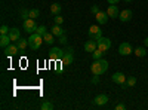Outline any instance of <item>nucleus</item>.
Wrapping results in <instances>:
<instances>
[{"label":"nucleus","mask_w":148,"mask_h":110,"mask_svg":"<svg viewBox=\"0 0 148 110\" xmlns=\"http://www.w3.org/2000/svg\"><path fill=\"white\" fill-rule=\"evenodd\" d=\"M53 40H55V36H53L52 33H46V34L43 36V42H45L46 45H52Z\"/></svg>","instance_id":"aec40b11"},{"label":"nucleus","mask_w":148,"mask_h":110,"mask_svg":"<svg viewBox=\"0 0 148 110\" xmlns=\"http://www.w3.org/2000/svg\"><path fill=\"white\" fill-rule=\"evenodd\" d=\"M95 49H98V43H96L95 40L90 39V40H88V42L84 43V51H86V52H90V54H92Z\"/></svg>","instance_id":"2eb2a0df"},{"label":"nucleus","mask_w":148,"mask_h":110,"mask_svg":"<svg viewBox=\"0 0 148 110\" xmlns=\"http://www.w3.org/2000/svg\"><path fill=\"white\" fill-rule=\"evenodd\" d=\"M119 54L123 55V57H127V55L133 54V48H132V45H130L129 42H123V43H120V46H119Z\"/></svg>","instance_id":"7ed1b4c3"},{"label":"nucleus","mask_w":148,"mask_h":110,"mask_svg":"<svg viewBox=\"0 0 148 110\" xmlns=\"http://www.w3.org/2000/svg\"><path fill=\"white\" fill-rule=\"evenodd\" d=\"M119 2H120V0H108V3H110V5H117Z\"/></svg>","instance_id":"c9c22d12"},{"label":"nucleus","mask_w":148,"mask_h":110,"mask_svg":"<svg viewBox=\"0 0 148 110\" xmlns=\"http://www.w3.org/2000/svg\"><path fill=\"white\" fill-rule=\"evenodd\" d=\"M73 61H74L73 54H71V52H65V55L62 57V63H64V66H70V64H73Z\"/></svg>","instance_id":"6ab92c4d"},{"label":"nucleus","mask_w":148,"mask_h":110,"mask_svg":"<svg viewBox=\"0 0 148 110\" xmlns=\"http://www.w3.org/2000/svg\"><path fill=\"white\" fill-rule=\"evenodd\" d=\"M9 27L8 26H2V27H0V33H2V34H9Z\"/></svg>","instance_id":"c756f323"},{"label":"nucleus","mask_w":148,"mask_h":110,"mask_svg":"<svg viewBox=\"0 0 148 110\" xmlns=\"http://www.w3.org/2000/svg\"><path fill=\"white\" fill-rule=\"evenodd\" d=\"M144 46H145V48H148V37H145V39H144Z\"/></svg>","instance_id":"e433bc0d"},{"label":"nucleus","mask_w":148,"mask_h":110,"mask_svg":"<svg viewBox=\"0 0 148 110\" xmlns=\"http://www.w3.org/2000/svg\"><path fill=\"white\" fill-rule=\"evenodd\" d=\"M125 2H132V0H125Z\"/></svg>","instance_id":"4c0bfd02"},{"label":"nucleus","mask_w":148,"mask_h":110,"mask_svg":"<svg viewBox=\"0 0 148 110\" xmlns=\"http://www.w3.org/2000/svg\"><path fill=\"white\" fill-rule=\"evenodd\" d=\"M51 12H52L53 15H59L61 5H59V3H52V5H51Z\"/></svg>","instance_id":"5701e85b"},{"label":"nucleus","mask_w":148,"mask_h":110,"mask_svg":"<svg viewBox=\"0 0 148 110\" xmlns=\"http://www.w3.org/2000/svg\"><path fill=\"white\" fill-rule=\"evenodd\" d=\"M125 109H126L125 104H117V106H116V110H125Z\"/></svg>","instance_id":"f704fd0d"},{"label":"nucleus","mask_w":148,"mask_h":110,"mask_svg":"<svg viewBox=\"0 0 148 110\" xmlns=\"http://www.w3.org/2000/svg\"><path fill=\"white\" fill-rule=\"evenodd\" d=\"M90 12H92V14H93V15H96V14H98V12H99V8H98V6L95 5V6H92V8H90Z\"/></svg>","instance_id":"473e14b6"},{"label":"nucleus","mask_w":148,"mask_h":110,"mask_svg":"<svg viewBox=\"0 0 148 110\" xmlns=\"http://www.w3.org/2000/svg\"><path fill=\"white\" fill-rule=\"evenodd\" d=\"M21 18L25 21V19H28L30 18V9H27V8H22L21 9Z\"/></svg>","instance_id":"b1692460"},{"label":"nucleus","mask_w":148,"mask_h":110,"mask_svg":"<svg viewBox=\"0 0 148 110\" xmlns=\"http://www.w3.org/2000/svg\"><path fill=\"white\" fill-rule=\"evenodd\" d=\"M89 37H90L92 40L98 42V40L102 37V30L98 27V26H92V27L89 28Z\"/></svg>","instance_id":"39448f33"},{"label":"nucleus","mask_w":148,"mask_h":110,"mask_svg":"<svg viewBox=\"0 0 148 110\" xmlns=\"http://www.w3.org/2000/svg\"><path fill=\"white\" fill-rule=\"evenodd\" d=\"M132 10L130 9H125V10H121L120 12V15H119V19L121 21V22H127V21H130L132 19Z\"/></svg>","instance_id":"9d476101"},{"label":"nucleus","mask_w":148,"mask_h":110,"mask_svg":"<svg viewBox=\"0 0 148 110\" xmlns=\"http://www.w3.org/2000/svg\"><path fill=\"white\" fill-rule=\"evenodd\" d=\"M92 83H93V85H98V83H99V76L95 75V76L92 77Z\"/></svg>","instance_id":"72a5a7b5"},{"label":"nucleus","mask_w":148,"mask_h":110,"mask_svg":"<svg viewBox=\"0 0 148 110\" xmlns=\"http://www.w3.org/2000/svg\"><path fill=\"white\" fill-rule=\"evenodd\" d=\"M37 24H36V21L33 19V18H28V19H25L24 21V30H25L28 34H31V33H36L37 31Z\"/></svg>","instance_id":"20e7f679"},{"label":"nucleus","mask_w":148,"mask_h":110,"mask_svg":"<svg viewBox=\"0 0 148 110\" xmlns=\"http://www.w3.org/2000/svg\"><path fill=\"white\" fill-rule=\"evenodd\" d=\"M42 110H53V104L52 103H49V101H45L42 106H40Z\"/></svg>","instance_id":"393cba45"},{"label":"nucleus","mask_w":148,"mask_h":110,"mask_svg":"<svg viewBox=\"0 0 148 110\" xmlns=\"http://www.w3.org/2000/svg\"><path fill=\"white\" fill-rule=\"evenodd\" d=\"M36 33H39L40 36H45L47 31H46V27H45V26H40V27H37V31H36Z\"/></svg>","instance_id":"c85d7f7f"},{"label":"nucleus","mask_w":148,"mask_h":110,"mask_svg":"<svg viewBox=\"0 0 148 110\" xmlns=\"http://www.w3.org/2000/svg\"><path fill=\"white\" fill-rule=\"evenodd\" d=\"M95 18H96V21H98V24H101V26H104V24H107V21H108V14L107 12H98V14L95 15Z\"/></svg>","instance_id":"f8f14e48"},{"label":"nucleus","mask_w":148,"mask_h":110,"mask_svg":"<svg viewBox=\"0 0 148 110\" xmlns=\"http://www.w3.org/2000/svg\"><path fill=\"white\" fill-rule=\"evenodd\" d=\"M39 15H40V10L39 9H30V18L36 19V18H39Z\"/></svg>","instance_id":"a878e982"},{"label":"nucleus","mask_w":148,"mask_h":110,"mask_svg":"<svg viewBox=\"0 0 148 110\" xmlns=\"http://www.w3.org/2000/svg\"><path fill=\"white\" fill-rule=\"evenodd\" d=\"M93 103L96 106H104V104L108 103V97L105 94H99V95H96L95 98H93Z\"/></svg>","instance_id":"ddd939ff"},{"label":"nucleus","mask_w":148,"mask_h":110,"mask_svg":"<svg viewBox=\"0 0 148 110\" xmlns=\"http://www.w3.org/2000/svg\"><path fill=\"white\" fill-rule=\"evenodd\" d=\"M68 42V39H67V36L65 34H62V36H61V37H59V43H62V45H65Z\"/></svg>","instance_id":"2f4dec72"},{"label":"nucleus","mask_w":148,"mask_h":110,"mask_svg":"<svg viewBox=\"0 0 148 110\" xmlns=\"http://www.w3.org/2000/svg\"><path fill=\"white\" fill-rule=\"evenodd\" d=\"M133 54L136 55L138 58H144L147 55V48L145 46H138L136 49H133Z\"/></svg>","instance_id":"f3484780"},{"label":"nucleus","mask_w":148,"mask_h":110,"mask_svg":"<svg viewBox=\"0 0 148 110\" xmlns=\"http://www.w3.org/2000/svg\"><path fill=\"white\" fill-rule=\"evenodd\" d=\"M16 45H18V48H19V51H24L25 48L28 46V39H19L18 42H16Z\"/></svg>","instance_id":"412c9836"},{"label":"nucleus","mask_w":148,"mask_h":110,"mask_svg":"<svg viewBox=\"0 0 148 110\" xmlns=\"http://www.w3.org/2000/svg\"><path fill=\"white\" fill-rule=\"evenodd\" d=\"M43 43V36H40L39 33H31L28 37V46L31 51H37Z\"/></svg>","instance_id":"f03ea898"},{"label":"nucleus","mask_w":148,"mask_h":110,"mask_svg":"<svg viewBox=\"0 0 148 110\" xmlns=\"http://www.w3.org/2000/svg\"><path fill=\"white\" fill-rule=\"evenodd\" d=\"M62 67H64L62 59H58V61H56V66H55V70H56V73H61V71H62Z\"/></svg>","instance_id":"bb28decb"},{"label":"nucleus","mask_w":148,"mask_h":110,"mask_svg":"<svg viewBox=\"0 0 148 110\" xmlns=\"http://www.w3.org/2000/svg\"><path fill=\"white\" fill-rule=\"evenodd\" d=\"M126 82H127V86H135V85H136V77H135V76H129Z\"/></svg>","instance_id":"cd10ccee"},{"label":"nucleus","mask_w":148,"mask_h":110,"mask_svg":"<svg viewBox=\"0 0 148 110\" xmlns=\"http://www.w3.org/2000/svg\"><path fill=\"white\" fill-rule=\"evenodd\" d=\"M108 70V61L101 58V59H93V63L90 66V71L93 73V75H98V76H101L104 75V73Z\"/></svg>","instance_id":"f257e3e1"},{"label":"nucleus","mask_w":148,"mask_h":110,"mask_svg":"<svg viewBox=\"0 0 148 110\" xmlns=\"http://www.w3.org/2000/svg\"><path fill=\"white\" fill-rule=\"evenodd\" d=\"M107 14H108V17L110 18H119V15H120V10H119V8H117V5H110L108 6V9H107Z\"/></svg>","instance_id":"1a4fd4ad"},{"label":"nucleus","mask_w":148,"mask_h":110,"mask_svg":"<svg viewBox=\"0 0 148 110\" xmlns=\"http://www.w3.org/2000/svg\"><path fill=\"white\" fill-rule=\"evenodd\" d=\"M111 80H113L114 83H120V85H123V83H126V76L123 75L121 71H117V73H114L113 76H111Z\"/></svg>","instance_id":"6e6552de"},{"label":"nucleus","mask_w":148,"mask_h":110,"mask_svg":"<svg viewBox=\"0 0 148 110\" xmlns=\"http://www.w3.org/2000/svg\"><path fill=\"white\" fill-rule=\"evenodd\" d=\"M104 51H101V49H95L93 52H92V58L93 59H101V58H104Z\"/></svg>","instance_id":"4be33fe9"},{"label":"nucleus","mask_w":148,"mask_h":110,"mask_svg":"<svg viewBox=\"0 0 148 110\" xmlns=\"http://www.w3.org/2000/svg\"><path fill=\"white\" fill-rule=\"evenodd\" d=\"M49 57H51L52 61H58V59H62V57L65 55V51H62L61 48H52L51 51H49Z\"/></svg>","instance_id":"423d86ee"},{"label":"nucleus","mask_w":148,"mask_h":110,"mask_svg":"<svg viewBox=\"0 0 148 110\" xmlns=\"http://www.w3.org/2000/svg\"><path fill=\"white\" fill-rule=\"evenodd\" d=\"M51 33L55 36V37H61L62 34H65L64 28H61V26H58V24H55V26L51 28Z\"/></svg>","instance_id":"dca6fc26"},{"label":"nucleus","mask_w":148,"mask_h":110,"mask_svg":"<svg viewBox=\"0 0 148 110\" xmlns=\"http://www.w3.org/2000/svg\"><path fill=\"white\" fill-rule=\"evenodd\" d=\"M96 43H98V49H101V51H104V52H107L110 48H111V40H110L108 37H101Z\"/></svg>","instance_id":"0eeeda50"},{"label":"nucleus","mask_w":148,"mask_h":110,"mask_svg":"<svg viewBox=\"0 0 148 110\" xmlns=\"http://www.w3.org/2000/svg\"><path fill=\"white\" fill-rule=\"evenodd\" d=\"M9 37H10L12 42H18V40L21 39V33H19V30L15 28V27H12V28L9 30Z\"/></svg>","instance_id":"4468645a"},{"label":"nucleus","mask_w":148,"mask_h":110,"mask_svg":"<svg viewBox=\"0 0 148 110\" xmlns=\"http://www.w3.org/2000/svg\"><path fill=\"white\" fill-rule=\"evenodd\" d=\"M18 51H19L18 45H9V46L5 48V55L6 57H14L15 54H18Z\"/></svg>","instance_id":"9b49d317"},{"label":"nucleus","mask_w":148,"mask_h":110,"mask_svg":"<svg viewBox=\"0 0 148 110\" xmlns=\"http://www.w3.org/2000/svg\"><path fill=\"white\" fill-rule=\"evenodd\" d=\"M64 22V18L59 17V15H55V24H58V26H61V24Z\"/></svg>","instance_id":"7c9ffc66"},{"label":"nucleus","mask_w":148,"mask_h":110,"mask_svg":"<svg viewBox=\"0 0 148 110\" xmlns=\"http://www.w3.org/2000/svg\"><path fill=\"white\" fill-rule=\"evenodd\" d=\"M10 42H12V40H10V37H9V34H2V36H0V46H2L3 49H5L6 46H9Z\"/></svg>","instance_id":"a211bd4d"}]
</instances>
